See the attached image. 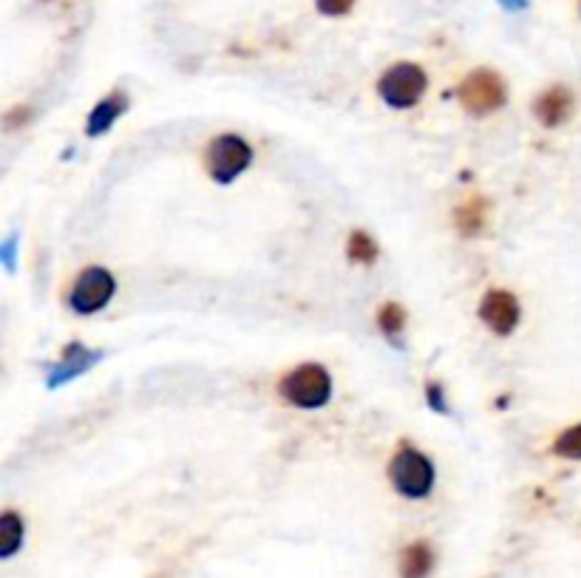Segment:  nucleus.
I'll use <instances>...</instances> for the list:
<instances>
[{"label":"nucleus","mask_w":581,"mask_h":578,"mask_svg":"<svg viewBox=\"0 0 581 578\" xmlns=\"http://www.w3.org/2000/svg\"><path fill=\"white\" fill-rule=\"evenodd\" d=\"M114 292H117V281H114L111 272L105 270V267H88V270L77 275V281H74V287L69 292L71 312L94 315L103 306H108V301L114 298Z\"/></svg>","instance_id":"423d86ee"},{"label":"nucleus","mask_w":581,"mask_h":578,"mask_svg":"<svg viewBox=\"0 0 581 578\" xmlns=\"http://www.w3.org/2000/svg\"><path fill=\"white\" fill-rule=\"evenodd\" d=\"M315 6H318V12L326 17H341L346 15L352 6H355V0H315Z\"/></svg>","instance_id":"f3484780"},{"label":"nucleus","mask_w":581,"mask_h":578,"mask_svg":"<svg viewBox=\"0 0 581 578\" xmlns=\"http://www.w3.org/2000/svg\"><path fill=\"white\" fill-rule=\"evenodd\" d=\"M533 114L545 128H559L573 114V91L564 85H553L542 91L533 102Z\"/></svg>","instance_id":"6e6552de"},{"label":"nucleus","mask_w":581,"mask_h":578,"mask_svg":"<svg viewBox=\"0 0 581 578\" xmlns=\"http://www.w3.org/2000/svg\"><path fill=\"white\" fill-rule=\"evenodd\" d=\"M479 318L482 323L496 332V335H511L513 329L522 321V306L505 289H491L482 304H479Z\"/></svg>","instance_id":"0eeeda50"},{"label":"nucleus","mask_w":581,"mask_h":578,"mask_svg":"<svg viewBox=\"0 0 581 578\" xmlns=\"http://www.w3.org/2000/svg\"><path fill=\"white\" fill-rule=\"evenodd\" d=\"M250 162H253V148L236 134L216 136L207 145V173L219 185H230L233 179H239L250 168Z\"/></svg>","instance_id":"39448f33"},{"label":"nucleus","mask_w":581,"mask_h":578,"mask_svg":"<svg viewBox=\"0 0 581 578\" xmlns=\"http://www.w3.org/2000/svg\"><path fill=\"white\" fill-rule=\"evenodd\" d=\"M428 88L426 71L414 63H397L392 66L380 80H377V94L380 100L386 102L389 108H397V111H406V108H414L417 102L423 100Z\"/></svg>","instance_id":"20e7f679"},{"label":"nucleus","mask_w":581,"mask_h":578,"mask_svg":"<svg viewBox=\"0 0 581 578\" xmlns=\"http://www.w3.org/2000/svg\"><path fill=\"white\" fill-rule=\"evenodd\" d=\"M15 241H18V236L12 233V236L0 244V258H3V264H6V270H15V250H18Z\"/></svg>","instance_id":"a211bd4d"},{"label":"nucleus","mask_w":581,"mask_h":578,"mask_svg":"<svg viewBox=\"0 0 581 578\" xmlns=\"http://www.w3.org/2000/svg\"><path fill=\"white\" fill-rule=\"evenodd\" d=\"M553 454L562 459H581V423L562 431L553 442Z\"/></svg>","instance_id":"2eb2a0df"},{"label":"nucleus","mask_w":581,"mask_h":578,"mask_svg":"<svg viewBox=\"0 0 581 578\" xmlns=\"http://www.w3.org/2000/svg\"><path fill=\"white\" fill-rule=\"evenodd\" d=\"M278 394L298 408H321L332 397V377L318 363H304L278 383Z\"/></svg>","instance_id":"f03ea898"},{"label":"nucleus","mask_w":581,"mask_h":578,"mask_svg":"<svg viewBox=\"0 0 581 578\" xmlns=\"http://www.w3.org/2000/svg\"><path fill=\"white\" fill-rule=\"evenodd\" d=\"M434 476V462L411 445H400V451L389 462L394 491L406 499H426L434 488Z\"/></svg>","instance_id":"f257e3e1"},{"label":"nucleus","mask_w":581,"mask_h":578,"mask_svg":"<svg viewBox=\"0 0 581 578\" xmlns=\"http://www.w3.org/2000/svg\"><path fill=\"white\" fill-rule=\"evenodd\" d=\"M23 533H26L23 519H20L18 513L6 510L0 516V559H12L18 553L20 544H23Z\"/></svg>","instance_id":"f8f14e48"},{"label":"nucleus","mask_w":581,"mask_h":578,"mask_svg":"<svg viewBox=\"0 0 581 578\" xmlns=\"http://www.w3.org/2000/svg\"><path fill=\"white\" fill-rule=\"evenodd\" d=\"M428 406H434L437 408V411H448V408H445V397H443V391H440V386H437V383H428Z\"/></svg>","instance_id":"6ab92c4d"},{"label":"nucleus","mask_w":581,"mask_h":578,"mask_svg":"<svg viewBox=\"0 0 581 578\" xmlns=\"http://www.w3.org/2000/svg\"><path fill=\"white\" fill-rule=\"evenodd\" d=\"M100 357H103V352H97V349H86L83 343H71V346H66V352L60 357V363L49 372V386L57 389V386H63V383H71L74 377L86 374Z\"/></svg>","instance_id":"1a4fd4ad"},{"label":"nucleus","mask_w":581,"mask_h":578,"mask_svg":"<svg viewBox=\"0 0 581 578\" xmlns=\"http://www.w3.org/2000/svg\"><path fill=\"white\" fill-rule=\"evenodd\" d=\"M457 100L468 111V114H494L496 108H502L508 100V85L502 80V74H496L491 68H477L471 71L457 88Z\"/></svg>","instance_id":"7ed1b4c3"},{"label":"nucleus","mask_w":581,"mask_h":578,"mask_svg":"<svg viewBox=\"0 0 581 578\" xmlns=\"http://www.w3.org/2000/svg\"><path fill=\"white\" fill-rule=\"evenodd\" d=\"M434 570V550L426 542H414L400 553V578H428Z\"/></svg>","instance_id":"9b49d317"},{"label":"nucleus","mask_w":581,"mask_h":578,"mask_svg":"<svg viewBox=\"0 0 581 578\" xmlns=\"http://www.w3.org/2000/svg\"><path fill=\"white\" fill-rule=\"evenodd\" d=\"M499 3H502L508 12H519V9H525V6H528L530 0H499Z\"/></svg>","instance_id":"aec40b11"},{"label":"nucleus","mask_w":581,"mask_h":578,"mask_svg":"<svg viewBox=\"0 0 581 578\" xmlns=\"http://www.w3.org/2000/svg\"><path fill=\"white\" fill-rule=\"evenodd\" d=\"M485 199H468V202L462 204L460 210H457V227H460L462 236H477L482 233V227H485Z\"/></svg>","instance_id":"ddd939ff"},{"label":"nucleus","mask_w":581,"mask_h":578,"mask_svg":"<svg viewBox=\"0 0 581 578\" xmlns=\"http://www.w3.org/2000/svg\"><path fill=\"white\" fill-rule=\"evenodd\" d=\"M349 258L358 264H375L377 244L366 233H352L349 238Z\"/></svg>","instance_id":"dca6fc26"},{"label":"nucleus","mask_w":581,"mask_h":578,"mask_svg":"<svg viewBox=\"0 0 581 578\" xmlns=\"http://www.w3.org/2000/svg\"><path fill=\"white\" fill-rule=\"evenodd\" d=\"M377 326L386 338H397L406 329V309L400 304H383L377 312Z\"/></svg>","instance_id":"4468645a"},{"label":"nucleus","mask_w":581,"mask_h":578,"mask_svg":"<svg viewBox=\"0 0 581 578\" xmlns=\"http://www.w3.org/2000/svg\"><path fill=\"white\" fill-rule=\"evenodd\" d=\"M125 108H128V97L122 94V91H114V94H108L105 100L97 102V108L91 111V117L86 122V134L88 136H103L117 119L125 114Z\"/></svg>","instance_id":"9d476101"}]
</instances>
